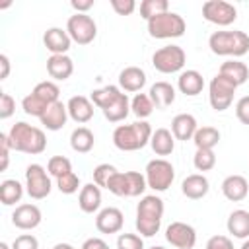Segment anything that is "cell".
<instances>
[{
    "mask_svg": "<svg viewBox=\"0 0 249 249\" xmlns=\"http://www.w3.org/2000/svg\"><path fill=\"white\" fill-rule=\"evenodd\" d=\"M222 195L231 202H241L249 195V183L243 175H228L222 181Z\"/></svg>",
    "mask_w": 249,
    "mask_h": 249,
    "instance_id": "cell-22",
    "label": "cell"
},
{
    "mask_svg": "<svg viewBox=\"0 0 249 249\" xmlns=\"http://www.w3.org/2000/svg\"><path fill=\"white\" fill-rule=\"evenodd\" d=\"M187 62V54L179 45H165L152 54V66L161 74L181 72Z\"/></svg>",
    "mask_w": 249,
    "mask_h": 249,
    "instance_id": "cell-9",
    "label": "cell"
},
{
    "mask_svg": "<svg viewBox=\"0 0 249 249\" xmlns=\"http://www.w3.org/2000/svg\"><path fill=\"white\" fill-rule=\"evenodd\" d=\"M239 249H249V237L247 239H243V243H241V247Z\"/></svg>",
    "mask_w": 249,
    "mask_h": 249,
    "instance_id": "cell-53",
    "label": "cell"
},
{
    "mask_svg": "<svg viewBox=\"0 0 249 249\" xmlns=\"http://www.w3.org/2000/svg\"><path fill=\"white\" fill-rule=\"evenodd\" d=\"M101 113H103V117H105L109 123H121V121H124V119L128 117V113H130V99H128V95L123 93L113 105H109V107L103 109Z\"/></svg>",
    "mask_w": 249,
    "mask_h": 249,
    "instance_id": "cell-35",
    "label": "cell"
},
{
    "mask_svg": "<svg viewBox=\"0 0 249 249\" xmlns=\"http://www.w3.org/2000/svg\"><path fill=\"white\" fill-rule=\"evenodd\" d=\"M163 200L158 195H144L136 206V231L142 237H154L161 228L163 218Z\"/></svg>",
    "mask_w": 249,
    "mask_h": 249,
    "instance_id": "cell-2",
    "label": "cell"
},
{
    "mask_svg": "<svg viewBox=\"0 0 249 249\" xmlns=\"http://www.w3.org/2000/svg\"><path fill=\"white\" fill-rule=\"evenodd\" d=\"M169 12V2L167 0H142L140 2V16L150 21L152 18Z\"/></svg>",
    "mask_w": 249,
    "mask_h": 249,
    "instance_id": "cell-37",
    "label": "cell"
},
{
    "mask_svg": "<svg viewBox=\"0 0 249 249\" xmlns=\"http://www.w3.org/2000/svg\"><path fill=\"white\" fill-rule=\"evenodd\" d=\"M0 66H2V72H0V80H6L8 74H10V58L6 54H0Z\"/></svg>",
    "mask_w": 249,
    "mask_h": 249,
    "instance_id": "cell-51",
    "label": "cell"
},
{
    "mask_svg": "<svg viewBox=\"0 0 249 249\" xmlns=\"http://www.w3.org/2000/svg\"><path fill=\"white\" fill-rule=\"evenodd\" d=\"M16 113V99L10 93H0V119L6 121Z\"/></svg>",
    "mask_w": 249,
    "mask_h": 249,
    "instance_id": "cell-43",
    "label": "cell"
},
{
    "mask_svg": "<svg viewBox=\"0 0 249 249\" xmlns=\"http://www.w3.org/2000/svg\"><path fill=\"white\" fill-rule=\"evenodd\" d=\"M123 226H124V216L115 206L101 208L95 216V228L99 233H119Z\"/></svg>",
    "mask_w": 249,
    "mask_h": 249,
    "instance_id": "cell-16",
    "label": "cell"
},
{
    "mask_svg": "<svg viewBox=\"0 0 249 249\" xmlns=\"http://www.w3.org/2000/svg\"><path fill=\"white\" fill-rule=\"evenodd\" d=\"M154 109H156V107H154V103H152V99H150L148 93H136V95L130 99V113H132L138 121L148 119Z\"/></svg>",
    "mask_w": 249,
    "mask_h": 249,
    "instance_id": "cell-36",
    "label": "cell"
},
{
    "mask_svg": "<svg viewBox=\"0 0 249 249\" xmlns=\"http://www.w3.org/2000/svg\"><path fill=\"white\" fill-rule=\"evenodd\" d=\"M39 121H41V124H43L47 130L56 132V130H60V128L66 124V121H68V107H66L62 101H54L53 105L47 107V111L41 115Z\"/></svg>",
    "mask_w": 249,
    "mask_h": 249,
    "instance_id": "cell-20",
    "label": "cell"
},
{
    "mask_svg": "<svg viewBox=\"0 0 249 249\" xmlns=\"http://www.w3.org/2000/svg\"><path fill=\"white\" fill-rule=\"evenodd\" d=\"M148 78L140 66H126L119 72V88L128 93H136L146 86Z\"/></svg>",
    "mask_w": 249,
    "mask_h": 249,
    "instance_id": "cell-19",
    "label": "cell"
},
{
    "mask_svg": "<svg viewBox=\"0 0 249 249\" xmlns=\"http://www.w3.org/2000/svg\"><path fill=\"white\" fill-rule=\"evenodd\" d=\"M193 165L196 171H210L216 165V154L214 150H196L193 156Z\"/></svg>",
    "mask_w": 249,
    "mask_h": 249,
    "instance_id": "cell-39",
    "label": "cell"
},
{
    "mask_svg": "<svg viewBox=\"0 0 249 249\" xmlns=\"http://www.w3.org/2000/svg\"><path fill=\"white\" fill-rule=\"evenodd\" d=\"M123 93H124V91H123L119 86H103V88L93 89L91 95H89V99H91V103H93L97 109L103 111V109H107L109 105H113Z\"/></svg>",
    "mask_w": 249,
    "mask_h": 249,
    "instance_id": "cell-31",
    "label": "cell"
},
{
    "mask_svg": "<svg viewBox=\"0 0 249 249\" xmlns=\"http://www.w3.org/2000/svg\"><path fill=\"white\" fill-rule=\"evenodd\" d=\"M187 31L183 16L177 12H165L148 21V35L152 39H177Z\"/></svg>",
    "mask_w": 249,
    "mask_h": 249,
    "instance_id": "cell-7",
    "label": "cell"
},
{
    "mask_svg": "<svg viewBox=\"0 0 249 249\" xmlns=\"http://www.w3.org/2000/svg\"><path fill=\"white\" fill-rule=\"evenodd\" d=\"M53 249H74V245H70V243H56V245H53Z\"/></svg>",
    "mask_w": 249,
    "mask_h": 249,
    "instance_id": "cell-52",
    "label": "cell"
},
{
    "mask_svg": "<svg viewBox=\"0 0 249 249\" xmlns=\"http://www.w3.org/2000/svg\"><path fill=\"white\" fill-rule=\"evenodd\" d=\"M152 126L146 121H136L130 124H119L113 130V144L121 152H136L150 144Z\"/></svg>",
    "mask_w": 249,
    "mask_h": 249,
    "instance_id": "cell-3",
    "label": "cell"
},
{
    "mask_svg": "<svg viewBox=\"0 0 249 249\" xmlns=\"http://www.w3.org/2000/svg\"><path fill=\"white\" fill-rule=\"evenodd\" d=\"M95 144V138H93V132L88 128V126H78L72 130L70 134V148L78 154H88L91 152Z\"/></svg>",
    "mask_w": 249,
    "mask_h": 249,
    "instance_id": "cell-32",
    "label": "cell"
},
{
    "mask_svg": "<svg viewBox=\"0 0 249 249\" xmlns=\"http://www.w3.org/2000/svg\"><path fill=\"white\" fill-rule=\"evenodd\" d=\"M202 18L218 27H228L237 19V8L226 0H208L202 4Z\"/></svg>",
    "mask_w": 249,
    "mask_h": 249,
    "instance_id": "cell-13",
    "label": "cell"
},
{
    "mask_svg": "<svg viewBox=\"0 0 249 249\" xmlns=\"http://www.w3.org/2000/svg\"><path fill=\"white\" fill-rule=\"evenodd\" d=\"M165 239L175 249H193L196 245V231L191 224L171 222L165 228Z\"/></svg>",
    "mask_w": 249,
    "mask_h": 249,
    "instance_id": "cell-14",
    "label": "cell"
},
{
    "mask_svg": "<svg viewBox=\"0 0 249 249\" xmlns=\"http://www.w3.org/2000/svg\"><path fill=\"white\" fill-rule=\"evenodd\" d=\"M43 220V214L39 210L37 204H31V202H25V204H18L12 212V224L18 228V230H23V231H29V230H35Z\"/></svg>",
    "mask_w": 249,
    "mask_h": 249,
    "instance_id": "cell-15",
    "label": "cell"
},
{
    "mask_svg": "<svg viewBox=\"0 0 249 249\" xmlns=\"http://www.w3.org/2000/svg\"><path fill=\"white\" fill-rule=\"evenodd\" d=\"M0 249H12V247H10L6 241H2V243H0Z\"/></svg>",
    "mask_w": 249,
    "mask_h": 249,
    "instance_id": "cell-54",
    "label": "cell"
},
{
    "mask_svg": "<svg viewBox=\"0 0 249 249\" xmlns=\"http://www.w3.org/2000/svg\"><path fill=\"white\" fill-rule=\"evenodd\" d=\"M25 189L18 179H4L0 183V202L4 206H14L16 202L21 200Z\"/></svg>",
    "mask_w": 249,
    "mask_h": 249,
    "instance_id": "cell-33",
    "label": "cell"
},
{
    "mask_svg": "<svg viewBox=\"0 0 249 249\" xmlns=\"http://www.w3.org/2000/svg\"><path fill=\"white\" fill-rule=\"evenodd\" d=\"M8 142L12 150L29 154V156L43 154L47 148L45 132L39 126H33L25 121H18L16 124H12V128L8 130Z\"/></svg>",
    "mask_w": 249,
    "mask_h": 249,
    "instance_id": "cell-1",
    "label": "cell"
},
{
    "mask_svg": "<svg viewBox=\"0 0 249 249\" xmlns=\"http://www.w3.org/2000/svg\"><path fill=\"white\" fill-rule=\"evenodd\" d=\"M56 189L62 195H74V193H78V189H82L80 187V177L74 171H70V173L56 179Z\"/></svg>",
    "mask_w": 249,
    "mask_h": 249,
    "instance_id": "cell-40",
    "label": "cell"
},
{
    "mask_svg": "<svg viewBox=\"0 0 249 249\" xmlns=\"http://www.w3.org/2000/svg\"><path fill=\"white\" fill-rule=\"evenodd\" d=\"M226 228H228V233H231L233 237H237V239H247V237H249V212L243 210V208L233 210V212L228 216Z\"/></svg>",
    "mask_w": 249,
    "mask_h": 249,
    "instance_id": "cell-29",
    "label": "cell"
},
{
    "mask_svg": "<svg viewBox=\"0 0 249 249\" xmlns=\"http://www.w3.org/2000/svg\"><path fill=\"white\" fill-rule=\"evenodd\" d=\"M150 146L156 156H169L175 150V136L167 128H156L150 138Z\"/></svg>",
    "mask_w": 249,
    "mask_h": 249,
    "instance_id": "cell-30",
    "label": "cell"
},
{
    "mask_svg": "<svg viewBox=\"0 0 249 249\" xmlns=\"http://www.w3.org/2000/svg\"><path fill=\"white\" fill-rule=\"evenodd\" d=\"M196 128H198V123L191 113H179L171 121V134L175 136V140H183V142L193 140Z\"/></svg>",
    "mask_w": 249,
    "mask_h": 249,
    "instance_id": "cell-24",
    "label": "cell"
},
{
    "mask_svg": "<svg viewBox=\"0 0 249 249\" xmlns=\"http://www.w3.org/2000/svg\"><path fill=\"white\" fill-rule=\"evenodd\" d=\"M66 31L74 43L89 45L97 35V23L88 14H74L66 21Z\"/></svg>",
    "mask_w": 249,
    "mask_h": 249,
    "instance_id": "cell-12",
    "label": "cell"
},
{
    "mask_svg": "<svg viewBox=\"0 0 249 249\" xmlns=\"http://www.w3.org/2000/svg\"><path fill=\"white\" fill-rule=\"evenodd\" d=\"M80 249H109V245L101 237H88Z\"/></svg>",
    "mask_w": 249,
    "mask_h": 249,
    "instance_id": "cell-49",
    "label": "cell"
},
{
    "mask_svg": "<svg viewBox=\"0 0 249 249\" xmlns=\"http://www.w3.org/2000/svg\"><path fill=\"white\" fill-rule=\"evenodd\" d=\"M218 74L226 76L228 80H231V82L239 88V86H243V84L247 82V78H249V68H247L245 62H241V60H237V58H230V60L222 62Z\"/></svg>",
    "mask_w": 249,
    "mask_h": 249,
    "instance_id": "cell-28",
    "label": "cell"
},
{
    "mask_svg": "<svg viewBox=\"0 0 249 249\" xmlns=\"http://www.w3.org/2000/svg\"><path fill=\"white\" fill-rule=\"evenodd\" d=\"M70 6L76 10V14H88V10L93 8V0H72Z\"/></svg>",
    "mask_w": 249,
    "mask_h": 249,
    "instance_id": "cell-50",
    "label": "cell"
},
{
    "mask_svg": "<svg viewBox=\"0 0 249 249\" xmlns=\"http://www.w3.org/2000/svg\"><path fill=\"white\" fill-rule=\"evenodd\" d=\"M210 191V183L206 179L204 173H193V175H187L181 183V193L191 198V200H198V198H204Z\"/></svg>",
    "mask_w": 249,
    "mask_h": 249,
    "instance_id": "cell-21",
    "label": "cell"
},
{
    "mask_svg": "<svg viewBox=\"0 0 249 249\" xmlns=\"http://www.w3.org/2000/svg\"><path fill=\"white\" fill-rule=\"evenodd\" d=\"M193 142L196 146V150H214V146L220 142V130L214 126H198Z\"/></svg>",
    "mask_w": 249,
    "mask_h": 249,
    "instance_id": "cell-34",
    "label": "cell"
},
{
    "mask_svg": "<svg viewBox=\"0 0 249 249\" xmlns=\"http://www.w3.org/2000/svg\"><path fill=\"white\" fill-rule=\"evenodd\" d=\"M177 89L187 97H195L204 89V78L198 70H183L177 78Z\"/></svg>",
    "mask_w": 249,
    "mask_h": 249,
    "instance_id": "cell-26",
    "label": "cell"
},
{
    "mask_svg": "<svg viewBox=\"0 0 249 249\" xmlns=\"http://www.w3.org/2000/svg\"><path fill=\"white\" fill-rule=\"evenodd\" d=\"M105 189L109 193L117 195V196L132 198V196L144 195V191L148 189V183H146V177L140 171H117L109 179Z\"/></svg>",
    "mask_w": 249,
    "mask_h": 249,
    "instance_id": "cell-6",
    "label": "cell"
},
{
    "mask_svg": "<svg viewBox=\"0 0 249 249\" xmlns=\"http://www.w3.org/2000/svg\"><path fill=\"white\" fill-rule=\"evenodd\" d=\"M150 249H165V247H161V245H154V247H150Z\"/></svg>",
    "mask_w": 249,
    "mask_h": 249,
    "instance_id": "cell-55",
    "label": "cell"
},
{
    "mask_svg": "<svg viewBox=\"0 0 249 249\" xmlns=\"http://www.w3.org/2000/svg\"><path fill=\"white\" fill-rule=\"evenodd\" d=\"M148 95L156 109H167L175 101V88L169 82H156L150 86Z\"/></svg>",
    "mask_w": 249,
    "mask_h": 249,
    "instance_id": "cell-27",
    "label": "cell"
},
{
    "mask_svg": "<svg viewBox=\"0 0 249 249\" xmlns=\"http://www.w3.org/2000/svg\"><path fill=\"white\" fill-rule=\"evenodd\" d=\"M66 107H68V117L74 121V123H78V124H86L88 121H91L93 119V103H91V99L89 97H86V95H72L70 99H68V103H66Z\"/></svg>",
    "mask_w": 249,
    "mask_h": 249,
    "instance_id": "cell-18",
    "label": "cell"
},
{
    "mask_svg": "<svg viewBox=\"0 0 249 249\" xmlns=\"http://www.w3.org/2000/svg\"><path fill=\"white\" fill-rule=\"evenodd\" d=\"M58 95H60L58 86L53 80H43L31 89V93H27L21 99V109L25 115L41 119V115L47 111V107L53 105L54 101H58Z\"/></svg>",
    "mask_w": 249,
    "mask_h": 249,
    "instance_id": "cell-5",
    "label": "cell"
},
{
    "mask_svg": "<svg viewBox=\"0 0 249 249\" xmlns=\"http://www.w3.org/2000/svg\"><path fill=\"white\" fill-rule=\"evenodd\" d=\"M12 249H39V239L31 233H21L14 239Z\"/></svg>",
    "mask_w": 249,
    "mask_h": 249,
    "instance_id": "cell-44",
    "label": "cell"
},
{
    "mask_svg": "<svg viewBox=\"0 0 249 249\" xmlns=\"http://www.w3.org/2000/svg\"><path fill=\"white\" fill-rule=\"evenodd\" d=\"M117 249H144V237L138 233H121L117 237Z\"/></svg>",
    "mask_w": 249,
    "mask_h": 249,
    "instance_id": "cell-42",
    "label": "cell"
},
{
    "mask_svg": "<svg viewBox=\"0 0 249 249\" xmlns=\"http://www.w3.org/2000/svg\"><path fill=\"white\" fill-rule=\"evenodd\" d=\"M78 206L86 214L99 212V208H101V187H97L95 183L84 185L80 189V195H78Z\"/></svg>",
    "mask_w": 249,
    "mask_h": 249,
    "instance_id": "cell-25",
    "label": "cell"
},
{
    "mask_svg": "<svg viewBox=\"0 0 249 249\" xmlns=\"http://www.w3.org/2000/svg\"><path fill=\"white\" fill-rule=\"evenodd\" d=\"M53 183L49 171L41 163H31L25 167V193L33 200H43L51 195Z\"/></svg>",
    "mask_w": 249,
    "mask_h": 249,
    "instance_id": "cell-10",
    "label": "cell"
},
{
    "mask_svg": "<svg viewBox=\"0 0 249 249\" xmlns=\"http://www.w3.org/2000/svg\"><path fill=\"white\" fill-rule=\"evenodd\" d=\"M111 8L119 16H130L136 10V2L134 0H111Z\"/></svg>",
    "mask_w": 249,
    "mask_h": 249,
    "instance_id": "cell-46",
    "label": "cell"
},
{
    "mask_svg": "<svg viewBox=\"0 0 249 249\" xmlns=\"http://www.w3.org/2000/svg\"><path fill=\"white\" fill-rule=\"evenodd\" d=\"M43 45H45V49L51 54H66L70 45H72V39H70L66 29H62V27H49L43 33Z\"/></svg>",
    "mask_w": 249,
    "mask_h": 249,
    "instance_id": "cell-17",
    "label": "cell"
},
{
    "mask_svg": "<svg viewBox=\"0 0 249 249\" xmlns=\"http://www.w3.org/2000/svg\"><path fill=\"white\" fill-rule=\"evenodd\" d=\"M208 47L218 56L239 58L249 53V35L245 31H214L208 37Z\"/></svg>",
    "mask_w": 249,
    "mask_h": 249,
    "instance_id": "cell-4",
    "label": "cell"
},
{
    "mask_svg": "<svg viewBox=\"0 0 249 249\" xmlns=\"http://www.w3.org/2000/svg\"><path fill=\"white\" fill-rule=\"evenodd\" d=\"M144 177H146L148 189H152L156 193H163L171 187V183L175 179V167L171 165V161H167L163 158H156L146 163Z\"/></svg>",
    "mask_w": 249,
    "mask_h": 249,
    "instance_id": "cell-8",
    "label": "cell"
},
{
    "mask_svg": "<svg viewBox=\"0 0 249 249\" xmlns=\"http://www.w3.org/2000/svg\"><path fill=\"white\" fill-rule=\"evenodd\" d=\"M206 249H233V243L226 235H212L206 241Z\"/></svg>",
    "mask_w": 249,
    "mask_h": 249,
    "instance_id": "cell-47",
    "label": "cell"
},
{
    "mask_svg": "<svg viewBox=\"0 0 249 249\" xmlns=\"http://www.w3.org/2000/svg\"><path fill=\"white\" fill-rule=\"evenodd\" d=\"M235 117L239 119V123L249 126V95H243L237 99L235 103Z\"/></svg>",
    "mask_w": 249,
    "mask_h": 249,
    "instance_id": "cell-45",
    "label": "cell"
},
{
    "mask_svg": "<svg viewBox=\"0 0 249 249\" xmlns=\"http://www.w3.org/2000/svg\"><path fill=\"white\" fill-rule=\"evenodd\" d=\"M10 142H8V132H2L0 134V158H2V171L8 169V163H10Z\"/></svg>",
    "mask_w": 249,
    "mask_h": 249,
    "instance_id": "cell-48",
    "label": "cell"
},
{
    "mask_svg": "<svg viewBox=\"0 0 249 249\" xmlns=\"http://www.w3.org/2000/svg\"><path fill=\"white\" fill-rule=\"evenodd\" d=\"M72 72H74V62L68 54H51L47 58V74L53 80L64 82L72 76Z\"/></svg>",
    "mask_w": 249,
    "mask_h": 249,
    "instance_id": "cell-23",
    "label": "cell"
},
{
    "mask_svg": "<svg viewBox=\"0 0 249 249\" xmlns=\"http://www.w3.org/2000/svg\"><path fill=\"white\" fill-rule=\"evenodd\" d=\"M237 86L222 74H216L208 84V101L214 111H226L233 103Z\"/></svg>",
    "mask_w": 249,
    "mask_h": 249,
    "instance_id": "cell-11",
    "label": "cell"
},
{
    "mask_svg": "<svg viewBox=\"0 0 249 249\" xmlns=\"http://www.w3.org/2000/svg\"><path fill=\"white\" fill-rule=\"evenodd\" d=\"M47 171H49L51 177L58 179V177H62V175H66V173L72 171V161L66 156H53L47 161Z\"/></svg>",
    "mask_w": 249,
    "mask_h": 249,
    "instance_id": "cell-38",
    "label": "cell"
},
{
    "mask_svg": "<svg viewBox=\"0 0 249 249\" xmlns=\"http://www.w3.org/2000/svg\"><path fill=\"white\" fill-rule=\"evenodd\" d=\"M117 173V167L111 165V163H99L95 169H93V183L97 187H107L109 179Z\"/></svg>",
    "mask_w": 249,
    "mask_h": 249,
    "instance_id": "cell-41",
    "label": "cell"
}]
</instances>
